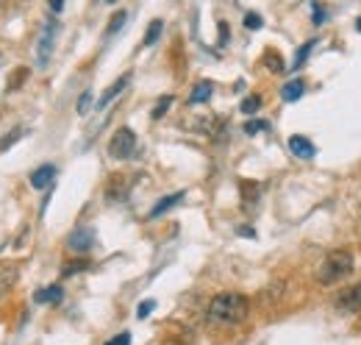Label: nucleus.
<instances>
[{"label": "nucleus", "instance_id": "obj_1", "mask_svg": "<svg viewBox=\"0 0 361 345\" xmlns=\"http://www.w3.org/2000/svg\"><path fill=\"white\" fill-rule=\"evenodd\" d=\"M250 315V301L242 293H220L208 304V321L214 326H236Z\"/></svg>", "mask_w": 361, "mask_h": 345}, {"label": "nucleus", "instance_id": "obj_2", "mask_svg": "<svg viewBox=\"0 0 361 345\" xmlns=\"http://www.w3.org/2000/svg\"><path fill=\"white\" fill-rule=\"evenodd\" d=\"M351 273H353V254H351V251H331V254L320 262V268H317L314 276H317V284L331 287V284L348 279Z\"/></svg>", "mask_w": 361, "mask_h": 345}, {"label": "nucleus", "instance_id": "obj_3", "mask_svg": "<svg viewBox=\"0 0 361 345\" xmlns=\"http://www.w3.org/2000/svg\"><path fill=\"white\" fill-rule=\"evenodd\" d=\"M56 33H59V22H56V20L45 22V28H42V33H39V39H36V67H39V70H47V64H50V59H53Z\"/></svg>", "mask_w": 361, "mask_h": 345}, {"label": "nucleus", "instance_id": "obj_4", "mask_svg": "<svg viewBox=\"0 0 361 345\" xmlns=\"http://www.w3.org/2000/svg\"><path fill=\"white\" fill-rule=\"evenodd\" d=\"M134 151H137V134H134L131 128H120V131L112 137V142H109V156L117 159V162L131 159Z\"/></svg>", "mask_w": 361, "mask_h": 345}, {"label": "nucleus", "instance_id": "obj_5", "mask_svg": "<svg viewBox=\"0 0 361 345\" xmlns=\"http://www.w3.org/2000/svg\"><path fill=\"white\" fill-rule=\"evenodd\" d=\"M92 245H95V229H89V226H78L70 237H67V248L72 251V254H86V251H92Z\"/></svg>", "mask_w": 361, "mask_h": 345}, {"label": "nucleus", "instance_id": "obj_6", "mask_svg": "<svg viewBox=\"0 0 361 345\" xmlns=\"http://www.w3.org/2000/svg\"><path fill=\"white\" fill-rule=\"evenodd\" d=\"M337 309L339 312H361V282L337 296Z\"/></svg>", "mask_w": 361, "mask_h": 345}, {"label": "nucleus", "instance_id": "obj_7", "mask_svg": "<svg viewBox=\"0 0 361 345\" xmlns=\"http://www.w3.org/2000/svg\"><path fill=\"white\" fill-rule=\"evenodd\" d=\"M53 178H56V167L53 164H42V167H36L31 173V187L33 190H47L53 184Z\"/></svg>", "mask_w": 361, "mask_h": 345}, {"label": "nucleus", "instance_id": "obj_8", "mask_svg": "<svg viewBox=\"0 0 361 345\" xmlns=\"http://www.w3.org/2000/svg\"><path fill=\"white\" fill-rule=\"evenodd\" d=\"M289 151H292L298 159H314V156H317L314 142H309L306 137H292V139H289Z\"/></svg>", "mask_w": 361, "mask_h": 345}, {"label": "nucleus", "instance_id": "obj_9", "mask_svg": "<svg viewBox=\"0 0 361 345\" xmlns=\"http://www.w3.org/2000/svg\"><path fill=\"white\" fill-rule=\"evenodd\" d=\"M17 265H11V262H0V298L14 287V282H17Z\"/></svg>", "mask_w": 361, "mask_h": 345}, {"label": "nucleus", "instance_id": "obj_10", "mask_svg": "<svg viewBox=\"0 0 361 345\" xmlns=\"http://www.w3.org/2000/svg\"><path fill=\"white\" fill-rule=\"evenodd\" d=\"M303 92H306V81H303V78H292L289 84H284L281 98H284L286 103H295V100H300V98H303Z\"/></svg>", "mask_w": 361, "mask_h": 345}, {"label": "nucleus", "instance_id": "obj_11", "mask_svg": "<svg viewBox=\"0 0 361 345\" xmlns=\"http://www.w3.org/2000/svg\"><path fill=\"white\" fill-rule=\"evenodd\" d=\"M128 81H131V75H123V78H117V81H114V84H112V86L103 92V98L98 100V109H106V106H109V103H112V100H114V98H117V95H120L125 86H128Z\"/></svg>", "mask_w": 361, "mask_h": 345}, {"label": "nucleus", "instance_id": "obj_12", "mask_svg": "<svg viewBox=\"0 0 361 345\" xmlns=\"http://www.w3.org/2000/svg\"><path fill=\"white\" fill-rule=\"evenodd\" d=\"M28 75H31V67H14L6 78V92H17L28 81Z\"/></svg>", "mask_w": 361, "mask_h": 345}, {"label": "nucleus", "instance_id": "obj_13", "mask_svg": "<svg viewBox=\"0 0 361 345\" xmlns=\"http://www.w3.org/2000/svg\"><path fill=\"white\" fill-rule=\"evenodd\" d=\"M211 92H214V84H211V81H200V84H194V89L189 92V103H192V106L206 103V100L211 98Z\"/></svg>", "mask_w": 361, "mask_h": 345}, {"label": "nucleus", "instance_id": "obj_14", "mask_svg": "<svg viewBox=\"0 0 361 345\" xmlns=\"http://www.w3.org/2000/svg\"><path fill=\"white\" fill-rule=\"evenodd\" d=\"M61 296H64V290H61L59 284H50V287H45V290H39V293L33 296V301H36V304H59Z\"/></svg>", "mask_w": 361, "mask_h": 345}, {"label": "nucleus", "instance_id": "obj_15", "mask_svg": "<svg viewBox=\"0 0 361 345\" xmlns=\"http://www.w3.org/2000/svg\"><path fill=\"white\" fill-rule=\"evenodd\" d=\"M180 198H183V192H173V195H164V198H162V201H159V204H156V206L151 209V217H153V220H156V217H162L164 212H170V209H173V206L178 204Z\"/></svg>", "mask_w": 361, "mask_h": 345}, {"label": "nucleus", "instance_id": "obj_16", "mask_svg": "<svg viewBox=\"0 0 361 345\" xmlns=\"http://www.w3.org/2000/svg\"><path fill=\"white\" fill-rule=\"evenodd\" d=\"M25 134H28V128H22V125L14 128V131H8V134H3V137H0V153H6L8 148H14Z\"/></svg>", "mask_w": 361, "mask_h": 345}, {"label": "nucleus", "instance_id": "obj_17", "mask_svg": "<svg viewBox=\"0 0 361 345\" xmlns=\"http://www.w3.org/2000/svg\"><path fill=\"white\" fill-rule=\"evenodd\" d=\"M162 31H164V22H162V20H153V22L148 25V31H145V39H142V45H145V47H153V45L159 42Z\"/></svg>", "mask_w": 361, "mask_h": 345}, {"label": "nucleus", "instance_id": "obj_18", "mask_svg": "<svg viewBox=\"0 0 361 345\" xmlns=\"http://www.w3.org/2000/svg\"><path fill=\"white\" fill-rule=\"evenodd\" d=\"M123 176H112V184H109V190H106V198L109 201H120L123 195H125V184L120 181Z\"/></svg>", "mask_w": 361, "mask_h": 345}, {"label": "nucleus", "instance_id": "obj_19", "mask_svg": "<svg viewBox=\"0 0 361 345\" xmlns=\"http://www.w3.org/2000/svg\"><path fill=\"white\" fill-rule=\"evenodd\" d=\"M314 45H317V39H309L300 50H298V56H295V64H292V70H300L303 64H306V59L312 56V50H314Z\"/></svg>", "mask_w": 361, "mask_h": 345}, {"label": "nucleus", "instance_id": "obj_20", "mask_svg": "<svg viewBox=\"0 0 361 345\" xmlns=\"http://www.w3.org/2000/svg\"><path fill=\"white\" fill-rule=\"evenodd\" d=\"M264 64H267L270 72H284V70H286V67H284V59H281L275 50H267V53H264Z\"/></svg>", "mask_w": 361, "mask_h": 345}, {"label": "nucleus", "instance_id": "obj_21", "mask_svg": "<svg viewBox=\"0 0 361 345\" xmlns=\"http://www.w3.org/2000/svg\"><path fill=\"white\" fill-rule=\"evenodd\" d=\"M125 20H128V11H123V8H120V11H117V14H114V17L109 20V28H106V36H112V33H117V31H120V28L125 25Z\"/></svg>", "mask_w": 361, "mask_h": 345}, {"label": "nucleus", "instance_id": "obj_22", "mask_svg": "<svg viewBox=\"0 0 361 345\" xmlns=\"http://www.w3.org/2000/svg\"><path fill=\"white\" fill-rule=\"evenodd\" d=\"M242 195H245V206H256V198H259V187L250 184V181H242Z\"/></svg>", "mask_w": 361, "mask_h": 345}, {"label": "nucleus", "instance_id": "obj_23", "mask_svg": "<svg viewBox=\"0 0 361 345\" xmlns=\"http://www.w3.org/2000/svg\"><path fill=\"white\" fill-rule=\"evenodd\" d=\"M239 109H242L245 114H256V112L261 109V98H259V95H250V98H245V100H242V106H239Z\"/></svg>", "mask_w": 361, "mask_h": 345}, {"label": "nucleus", "instance_id": "obj_24", "mask_svg": "<svg viewBox=\"0 0 361 345\" xmlns=\"http://www.w3.org/2000/svg\"><path fill=\"white\" fill-rule=\"evenodd\" d=\"M89 268V262L86 259H78V262H67L64 265V270H61V276L67 279V276H75V273H81V270H86Z\"/></svg>", "mask_w": 361, "mask_h": 345}, {"label": "nucleus", "instance_id": "obj_25", "mask_svg": "<svg viewBox=\"0 0 361 345\" xmlns=\"http://www.w3.org/2000/svg\"><path fill=\"white\" fill-rule=\"evenodd\" d=\"M170 106H173V95H164V98L156 103V109H153V120H162V117L167 114Z\"/></svg>", "mask_w": 361, "mask_h": 345}, {"label": "nucleus", "instance_id": "obj_26", "mask_svg": "<svg viewBox=\"0 0 361 345\" xmlns=\"http://www.w3.org/2000/svg\"><path fill=\"white\" fill-rule=\"evenodd\" d=\"M261 25H264L261 14H256V11H247V14H245V28H250V31H259Z\"/></svg>", "mask_w": 361, "mask_h": 345}, {"label": "nucleus", "instance_id": "obj_27", "mask_svg": "<svg viewBox=\"0 0 361 345\" xmlns=\"http://www.w3.org/2000/svg\"><path fill=\"white\" fill-rule=\"evenodd\" d=\"M89 109H92V92L86 89V92L78 98V114H81V117H86V114H89Z\"/></svg>", "mask_w": 361, "mask_h": 345}, {"label": "nucleus", "instance_id": "obj_28", "mask_svg": "<svg viewBox=\"0 0 361 345\" xmlns=\"http://www.w3.org/2000/svg\"><path fill=\"white\" fill-rule=\"evenodd\" d=\"M153 309H156V301H153V298H148V301H142V304L137 307V318H139V321H145Z\"/></svg>", "mask_w": 361, "mask_h": 345}, {"label": "nucleus", "instance_id": "obj_29", "mask_svg": "<svg viewBox=\"0 0 361 345\" xmlns=\"http://www.w3.org/2000/svg\"><path fill=\"white\" fill-rule=\"evenodd\" d=\"M270 125L264 123V120H250L247 125H245V134H259V131H267Z\"/></svg>", "mask_w": 361, "mask_h": 345}, {"label": "nucleus", "instance_id": "obj_30", "mask_svg": "<svg viewBox=\"0 0 361 345\" xmlns=\"http://www.w3.org/2000/svg\"><path fill=\"white\" fill-rule=\"evenodd\" d=\"M106 345H131V332H120L117 337H112Z\"/></svg>", "mask_w": 361, "mask_h": 345}, {"label": "nucleus", "instance_id": "obj_31", "mask_svg": "<svg viewBox=\"0 0 361 345\" xmlns=\"http://www.w3.org/2000/svg\"><path fill=\"white\" fill-rule=\"evenodd\" d=\"M220 45H228V22L220 20Z\"/></svg>", "mask_w": 361, "mask_h": 345}, {"label": "nucleus", "instance_id": "obj_32", "mask_svg": "<svg viewBox=\"0 0 361 345\" xmlns=\"http://www.w3.org/2000/svg\"><path fill=\"white\" fill-rule=\"evenodd\" d=\"M50 3V8H53V14H59L61 8H64V0H47Z\"/></svg>", "mask_w": 361, "mask_h": 345}, {"label": "nucleus", "instance_id": "obj_33", "mask_svg": "<svg viewBox=\"0 0 361 345\" xmlns=\"http://www.w3.org/2000/svg\"><path fill=\"white\" fill-rule=\"evenodd\" d=\"M236 234H242V237H256V231H253V229H247V226L236 229Z\"/></svg>", "mask_w": 361, "mask_h": 345}, {"label": "nucleus", "instance_id": "obj_34", "mask_svg": "<svg viewBox=\"0 0 361 345\" xmlns=\"http://www.w3.org/2000/svg\"><path fill=\"white\" fill-rule=\"evenodd\" d=\"M356 28H359V31H361V17H359V20H356Z\"/></svg>", "mask_w": 361, "mask_h": 345}, {"label": "nucleus", "instance_id": "obj_35", "mask_svg": "<svg viewBox=\"0 0 361 345\" xmlns=\"http://www.w3.org/2000/svg\"><path fill=\"white\" fill-rule=\"evenodd\" d=\"M106 3H117V0H106Z\"/></svg>", "mask_w": 361, "mask_h": 345}]
</instances>
